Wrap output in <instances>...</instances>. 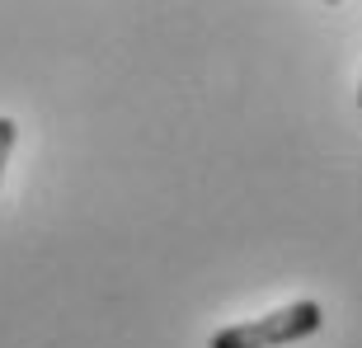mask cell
<instances>
[{"instance_id":"cell-1","label":"cell","mask_w":362,"mask_h":348,"mask_svg":"<svg viewBox=\"0 0 362 348\" xmlns=\"http://www.w3.org/2000/svg\"><path fill=\"white\" fill-rule=\"evenodd\" d=\"M325 325V306L320 301H292V306H278L259 320H245V325H226L207 339V348H282V344H296V339H310L315 330Z\"/></svg>"},{"instance_id":"cell-2","label":"cell","mask_w":362,"mask_h":348,"mask_svg":"<svg viewBox=\"0 0 362 348\" xmlns=\"http://www.w3.org/2000/svg\"><path fill=\"white\" fill-rule=\"evenodd\" d=\"M14 141H19V122H14V118H5V113H0V179H5V161H10Z\"/></svg>"},{"instance_id":"cell-3","label":"cell","mask_w":362,"mask_h":348,"mask_svg":"<svg viewBox=\"0 0 362 348\" xmlns=\"http://www.w3.org/2000/svg\"><path fill=\"white\" fill-rule=\"evenodd\" d=\"M358 104H362V90H358Z\"/></svg>"}]
</instances>
